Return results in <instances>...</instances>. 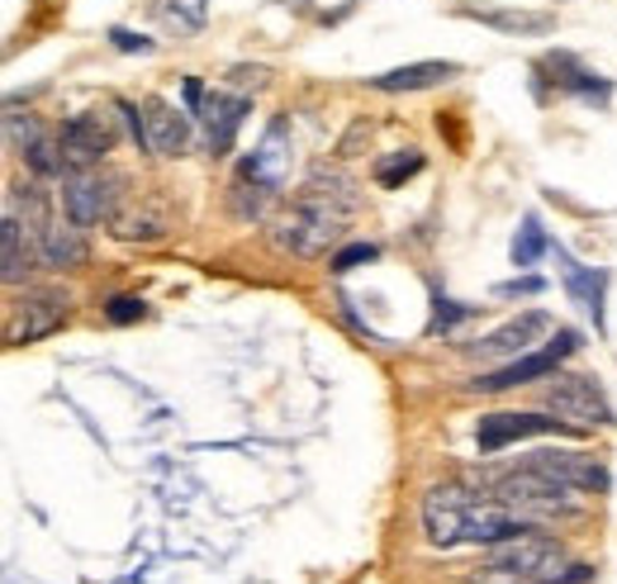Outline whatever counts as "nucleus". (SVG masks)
<instances>
[{"label":"nucleus","mask_w":617,"mask_h":584,"mask_svg":"<svg viewBox=\"0 0 617 584\" xmlns=\"http://www.w3.org/2000/svg\"><path fill=\"white\" fill-rule=\"evenodd\" d=\"M466 20L485 24V29H499L509 39H546L556 34V14L551 10H494V6H461Z\"/></svg>","instance_id":"nucleus-17"},{"label":"nucleus","mask_w":617,"mask_h":584,"mask_svg":"<svg viewBox=\"0 0 617 584\" xmlns=\"http://www.w3.org/2000/svg\"><path fill=\"white\" fill-rule=\"evenodd\" d=\"M266 76H272L266 67H233V72H228V82H233V86H252V91H262V86H266Z\"/></svg>","instance_id":"nucleus-31"},{"label":"nucleus","mask_w":617,"mask_h":584,"mask_svg":"<svg viewBox=\"0 0 617 584\" xmlns=\"http://www.w3.org/2000/svg\"><path fill=\"white\" fill-rule=\"evenodd\" d=\"M584 347V338L575 333V328H556V338H551L546 347H536V352H522L518 361H503V367L475 375L470 390L480 394H499V390H513V385H532V381H546V375L561 371L565 357H575Z\"/></svg>","instance_id":"nucleus-5"},{"label":"nucleus","mask_w":617,"mask_h":584,"mask_svg":"<svg viewBox=\"0 0 617 584\" xmlns=\"http://www.w3.org/2000/svg\"><path fill=\"white\" fill-rule=\"evenodd\" d=\"M29 219H20V210H6V219H0V276H6V286H20L29 262H34L39 247H29Z\"/></svg>","instance_id":"nucleus-20"},{"label":"nucleus","mask_w":617,"mask_h":584,"mask_svg":"<svg viewBox=\"0 0 617 584\" xmlns=\"http://www.w3.org/2000/svg\"><path fill=\"white\" fill-rule=\"evenodd\" d=\"M542 252H551V238H546L542 219H536V214H528V219H522V229L513 233L509 262H513V266H536V262H542Z\"/></svg>","instance_id":"nucleus-23"},{"label":"nucleus","mask_w":617,"mask_h":584,"mask_svg":"<svg viewBox=\"0 0 617 584\" xmlns=\"http://www.w3.org/2000/svg\"><path fill=\"white\" fill-rule=\"evenodd\" d=\"M380 257V247L375 243H347V247H338L328 257V272L332 276H347V272H357V266H366V262H375Z\"/></svg>","instance_id":"nucleus-27"},{"label":"nucleus","mask_w":617,"mask_h":584,"mask_svg":"<svg viewBox=\"0 0 617 584\" xmlns=\"http://www.w3.org/2000/svg\"><path fill=\"white\" fill-rule=\"evenodd\" d=\"M157 14L177 34H200L210 24V0H157Z\"/></svg>","instance_id":"nucleus-21"},{"label":"nucleus","mask_w":617,"mask_h":584,"mask_svg":"<svg viewBox=\"0 0 617 584\" xmlns=\"http://www.w3.org/2000/svg\"><path fill=\"white\" fill-rule=\"evenodd\" d=\"M190 144V119L167 100H142V152L152 157H181Z\"/></svg>","instance_id":"nucleus-14"},{"label":"nucleus","mask_w":617,"mask_h":584,"mask_svg":"<svg viewBox=\"0 0 617 584\" xmlns=\"http://www.w3.org/2000/svg\"><path fill=\"white\" fill-rule=\"evenodd\" d=\"M34 247H39V262L47 266V272H76L91 252L76 219H47V224L34 233Z\"/></svg>","instance_id":"nucleus-15"},{"label":"nucleus","mask_w":617,"mask_h":584,"mask_svg":"<svg viewBox=\"0 0 617 584\" xmlns=\"http://www.w3.org/2000/svg\"><path fill=\"white\" fill-rule=\"evenodd\" d=\"M542 290H546L542 276H513V280H499L494 286L499 299H522V295H542Z\"/></svg>","instance_id":"nucleus-29"},{"label":"nucleus","mask_w":617,"mask_h":584,"mask_svg":"<svg viewBox=\"0 0 617 584\" xmlns=\"http://www.w3.org/2000/svg\"><path fill=\"white\" fill-rule=\"evenodd\" d=\"M418 171H423V152L418 148H400V152H385L375 162V181L385 185V191H400V185L408 177H418Z\"/></svg>","instance_id":"nucleus-24"},{"label":"nucleus","mask_w":617,"mask_h":584,"mask_svg":"<svg viewBox=\"0 0 617 584\" xmlns=\"http://www.w3.org/2000/svg\"><path fill=\"white\" fill-rule=\"evenodd\" d=\"M115 109H82V115H72L67 124H62L57 129L62 171H95L105 152H115V144H119V115Z\"/></svg>","instance_id":"nucleus-4"},{"label":"nucleus","mask_w":617,"mask_h":584,"mask_svg":"<svg viewBox=\"0 0 617 584\" xmlns=\"http://www.w3.org/2000/svg\"><path fill=\"white\" fill-rule=\"evenodd\" d=\"M470 489L466 485H433L423 495V532L433 546H461L466 542V513H470Z\"/></svg>","instance_id":"nucleus-11"},{"label":"nucleus","mask_w":617,"mask_h":584,"mask_svg":"<svg viewBox=\"0 0 617 584\" xmlns=\"http://www.w3.org/2000/svg\"><path fill=\"white\" fill-rule=\"evenodd\" d=\"M285 167H290V129H285V119H276L272 129H266V138L257 144V152L243 157V171H237V177L262 181V185H272V191H280Z\"/></svg>","instance_id":"nucleus-18"},{"label":"nucleus","mask_w":617,"mask_h":584,"mask_svg":"<svg viewBox=\"0 0 617 584\" xmlns=\"http://www.w3.org/2000/svg\"><path fill=\"white\" fill-rule=\"evenodd\" d=\"M485 571L556 584V575L565 571V546L546 532H522V537H509V542H499V546H485Z\"/></svg>","instance_id":"nucleus-2"},{"label":"nucleus","mask_w":617,"mask_h":584,"mask_svg":"<svg viewBox=\"0 0 617 584\" xmlns=\"http://www.w3.org/2000/svg\"><path fill=\"white\" fill-rule=\"evenodd\" d=\"M475 314H480V305H466V299H451V295H442L433 290V333H456L461 323H470Z\"/></svg>","instance_id":"nucleus-25"},{"label":"nucleus","mask_w":617,"mask_h":584,"mask_svg":"<svg viewBox=\"0 0 617 584\" xmlns=\"http://www.w3.org/2000/svg\"><path fill=\"white\" fill-rule=\"evenodd\" d=\"M551 252H556V262H561V280H565V290L579 299V309L589 314L594 328L604 333V295H608V272H598V266L575 262L561 243H551Z\"/></svg>","instance_id":"nucleus-16"},{"label":"nucleus","mask_w":617,"mask_h":584,"mask_svg":"<svg viewBox=\"0 0 617 584\" xmlns=\"http://www.w3.org/2000/svg\"><path fill=\"white\" fill-rule=\"evenodd\" d=\"M551 328H556V319H551L546 309H528L518 314V319H509L503 328H494V333H485L480 342H461V352L475 357V361H518L522 352H532L536 338H546Z\"/></svg>","instance_id":"nucleus-8"},{"label":"nucleus","mask_w":617,"mask_h":584,"mask_svg":"<svg viewBox=\"0 0 617 584\" xmlns=\"http://www.w3.org/2000/svg\"><path fill=\"white\" fill-rule=\"evenodd\" d=\"M167 229H171L167 210H157V214L134 210V214H119L115 219V238H124V243H157Z\"/></svg>","instance_id":"nucleus-22"},{"label":"nucleus","mask_w":617,"mask_h":584,"mask_svg":"<svg viewBox=\"0 0 617 584\" xmlns=\"http://www.w3.org/2000/svg\"><path fill=\"white\" fill-rule=\"evenodd\" d=\"M589 580H594V565H584V561L565 565V571L556 575V584H589Z\"/></svg>","instance_id":"nucleus-32"},{"label":"nucleus","mask_w":617,"mask_h":584,"mask_svg":"<svg viewBox=\"0 0 617 584\" xmlns=\"http://www.w3.org/2000/svg\"><path fill=\"white\" fill-rule=\"evenodd\" d=\"M272 195H276L272 185L237 177V185H233V214H237V219H262V214H266V204H272Z\"/></svg>","instance_id":"nucleus-26"},{"label":"nucleus","mask_w":617,"mask_h":584,"mask_svg":"<svg viewBox=\"0 0 617 584\" xmlns=\"http://www.w3.org/2000/svg\"><path fill=\"white\" fill-rule=\"evenodd\" d=\"M575 437L579 428L575 423H565V418H556V414H485L480 423H475V447L480 452H503V447H513V442H522V437Z\"/></svg>","instance_id":"nucleus-9"},{"label":"nucleus","mask_w":617,"mask_h":584,"mask_svg":"<svg viewBox=\"0 0 617 584\" xmlns=\"http://www.w3.org/2000/svg\"><path fill=\"white\" fill-rule=\"evenodd\" d=\"M142 314H148V305H142L138 295H115V299H105V319L119 323V328H124V323H138Z\"/></svg>","instance_id":"nucleus-28"},{"label":"nucleus","mask_w":617,"mask_h":584,"mask_svg":"<svg viewBox=\"0 0 617 584\" xmlns=\"http://www.w3.org/2000/svg\"><path fill=\"white\" fill-rule=\"evenodd\" d=\"M67 314H72V295L67 290H24L20 299V309H14V319H10V342L14 347H24V342H39L47 333H57L62 323H67Z\"/></svg>","instance_id":"nucleus-12"},{"label":"nucleus","mask_w":617,"mask_h":584,"mask_svg":"<svg viewBox=\"0 0 617 584\" xmlns=\"http://www.w3.org/2000/svg\"><path fill=\"white\" fill-rule=\"evenodd\" d=\"M522 466L542 470V476H551V480H565L575 489H589V495H608L613 489L608 466L598 461L594 452H579V447H542V452H532Z\"/></svg>","instance_id":"nucleus-10"},{"label":"nucleus","mask_w":617,"mask_h":584,"mask_svg":"<svg viewBox=\"0 0 617 584\" xmlns=\"http://www.w3.org/2000/svg\"><path fill=\"white\" fill-rule=\"evenodd\" d=\"M119 200H124V177L119 171H76L62 191V204H67V219H76L82 229L95 224H115L119 219Z\"/></svg>","instance_id":"nucleus-7"},{"label":"nucleus","mask_w":617,"mask_h":584,"mask_svg":"<svg viewBox=\"0 0 617 584\" xmlns=\"http://www.w3.org/2000/svg\"><path fill=\"white\" fill-rule=\"evenodd\" d=\"M546 414L575 423V428H613L617 423L608 394L594 375H561V371L546 385Z\"/></svg>","instance_id":"nucleus-6"},{"label":"nucleus","mask_w":617,"mask_h":584,"mask_svg":"<svg viewBox=\"0 0 617 584\" xmlns=\"http://www.w3.org/2000/svg\"><path fill=\"white\" fill-rule=\"evenodd\" d=\"M494 495L503 499V503H513L518 513H528V518H575L584 503L575 499L579 489L575 485H565V480H551V476H542V470H532V466H518L513 476H503L499 485H494Z\"/></svg>","instance_id":"nucleus-3"},{"label":"nucleus","mask_w":617,"mask_h":584,"mask_svg":"<svg viewBox=\"0 0 617 584\" xmlns=\"http://www.w3.org/2000/svg\"><path fill=\"white\" fill-rule=\"evenodd\" d=\"M109 43H115L119 53H152V49H157L152 39H142V34H134V29H109Z\"/></svg>","instance_id":"nucleus-30"},{"label":"nucleus","mask_w":617,"mask_h":584,"mask_svg":"<svg viewBox=\"0 0 617 584\" xmlns=\"http://www.w3.org/2000/svg\"><path fill=\"white\" fill-rule=\"evenodd\" d=\"M252 100L247 96H224V91H214V96H204L195 119H204V148L210 157H228L233 152V138L243 129Z\"/></svg>","instance_id":"nucleus-13"},{"label":"nucleus","mask_w":617,"mask_h":584,"mask_svg":"<svg viewBox=\"0 0 617 584\" xmlns=\"http://www.w3.org/2000/svg\"><path fill=\"white\" fill-rule=\"evenodd\" d=\"M461 72L456 62H408V67H390L380 76H366V86L380 96H408V91H433Z\"/></svg>","instance_id":"nucleus-19"},{"label":"nucleus","mask_w":617,"mask_h":584,"mask_svg":"<svg viewBox=\"0 0 617 584\" xmlns=\"http://www.w3.org/2000/svg\"><path fill=\"white\" fill-rule=\"evenodd\" d=\"M357 181L347 171L313 167L309 181L295 191V200L285 204V214L276 219V243L295 257H323V252L342 238V224L357 214Z\"/></svg>","instance_id":"nucleus-1"}]
</instances>
